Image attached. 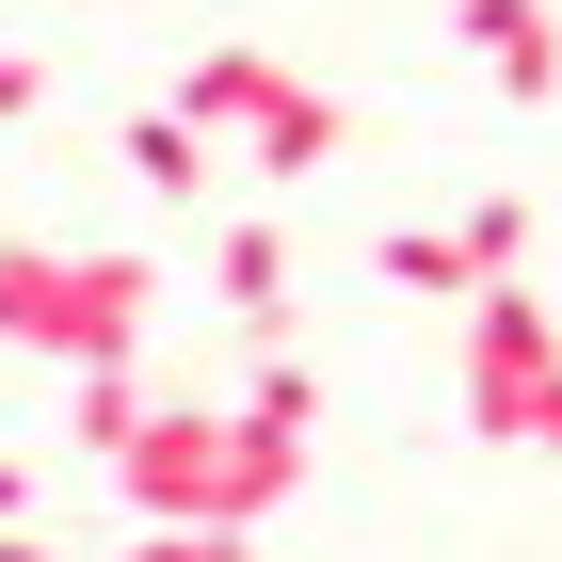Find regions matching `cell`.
<instances>
[{
    "label": "cell",
    "mask_w": 562,
    "mask_h": 562,
    "mask_svg": "<svg viewBox=\"0 0 562 562\" xmlns=\"http://www.w3.org/2000/svg\"><path fill=\"white\" fill-rule=\"evenodd\" d=\"M290 482H305V434L241 418V402H161V418L113 450V498H130L145 530H258Z\"/></svg>",
    "instance_id": "6da1fadb"
},
{
    "label": "cell",
    "mask_w": 562,
    "mask_h": 562,
    "mask_svg": "<svg viewBox=\"0 0 562 562\" xmlns=\"http://www.w3.org/2000/svg\"><path fill=\"white\" fill-rule=\"evenodd\" d=\"M145 305H161V273H145L130 241H0V338L48 353V370L145 353Z\"/></svg>",
    "instance_id": "7a4b0ae2"
},
{
    "label": "cell",
    "mask_w": 562,
    "mask_h": 562,
    "mask_svg": "<svg viewBox=\"0 0 562 562\" xmlns=\"http://www.w3.org/2000/svg\"><path fill=\"white\" fill-rule=\"evenodd\" d=\"M177 113L210 145H241L258 177H322L353 145V113L305 81V65H273V48H193V65H177Z\"/></svg>",
    "instance_id": "3957f363"
},
{
    "label": "cell",
    "mask_w": 562,
    "mask_h": 562,
    "mask_svg": "<svg viewBox=\"0 0 562 562\" xmlns=\"http://www.w3.org/2000/svg\"><path fill=\"white\" fill-rule=\"evenodd\" d=\"M562 386V322L530 290H482L467 305V434H498V450H530V418H547Z\"/></svg>",
    "instance_id": "277c9868"
},
{
    "label": "cell",
    "mask_w": 562,
    "mask_h": 562,
    "mask_svg": "<svg viewBox=\"0 0 562 562\" xmlns=\"http://www.w3.org/2000/svg\"><path fill=\"white\" fill-rule=\"evenodd\" d=\"M450 16H467L482 81L515 97V113H547V97H562V16H547V0H450Z\"/></svg>",
    "instance_id": "5b68a950"
},
{
    "label": "cell",
    "mask_w": 562,
    "mask_h": 562,
    "mask_svg": "<svg viewBox=\"0 0 562 562\" xmlns=\"http://www.w3.org/2000/svg\"><path fill=\"white\" fill-rule=\"evenodd\" d=\"M210 290H225V305H241V322L273 338V322H290V225H273V210L210 225Z\"/></svg>",
    "instance_id": "8992f818"
},
{
    "label": "cell",
    "mask_w": 562,
    "mask_h": 562,
    "mask_svg": "<svg viewBox=\"0 0 562 562\" xmlns=\"http://www.w3.org/2000/svg\"><path fill=\"white\" fill-rule=\"evenodd\" d=\"M386 290H418V305H482L498 273H482L467 225H386Z\"/></svg>",
    "instance_id": "52a82bcc"
},
{
    "label": "cell",
    "mask_w": 562,
    "mask_h": 562,
    "mask_svg": "<svg viewBox=\"0 0 562 562\" xmlns=\"http://www.w3.org/2000/svg\"><path fill=\"white\" fill-rule=\"evenodd\" d=\"M145 418H161V386H145V353H113V370H81V450H97V467H113V450H130Z\"/></svg>",
    "instance_id": "ba28073f"
},
{
    "label": "cell",
    "mask_w": 562,
    "mask_h": 562,
    "mask_svg": "<svg viewBox=\"0 0 562 562\" xmlns=\"http://www.w3.org/2000/svg\"><path fill=\"white\" fill-rule=\"evenodd\" d=\"M130 177H145V193H210V130H193L177 97H161V113H130Z\"/></svg>",
    "instance_id": "9c48e42d"
},
{
    "label": "cell",
    "mask_w": 562,
    "mask_h": 562,
    "mask_svg": "<svg viewBox=\"0 0 562 562\" xmlns=\"http://www.w3.org/2000/svg\"><path fill=\"white\" fill-rule=\"evenodd\" d=\"M241 418H273V434H305V418H322V370H305L290 338H258V370H241Z\"/></svg>",
    "instance_id": "30bf717a"
},
{
    "label": "cell",
    "mask_w": 562,
    "mask_h": 562,
    "mask_svg": "<svg viewBox=\"0 0 562 562\" xmlns=\"http://www.w3.org/2000/svg\"><path fill=\"white\" fill-rule=\"evenodd\" d=\"M467 241H482V273L515 290V258H530V210H515V193H482V210H467Z\"/></svg>",
    "instance_id": "8fae6325"
},
{
    "label": "cell",
    "mask_w": 562,
    "mask_h": 562,
    "mask_svg": "<svg viewBox=\"0 0 562 562\" xmlns=\"http://www.w3.org/2000/svg\"><path fill=\"white\" fill-rule=\"evenodd\" d=\"M130 562H258L241 530H130Z\"/></svg>",
    "instance_id": "7c38bea8"
},
{
    "label": "cell",
    "mask_w": 562,
    "mask_h": 562,
    "mask_svg": "<svg viewBox=\"0 0 562 562\" xmlns=\"http://www.w3.org/2000/svg\"><path fill=\"white\" fill-rule=\"evenodd\" d=\"M33 97H48V65H33V48H0V113H33Z\"/></svg>",
    "instance_id": "4fadbf2b"
},
{
    "label": "cell",
    "mask_w": 562,
    "mask_h": 562,
    "mask_svg": "<svg viewBox=\"0 0 562 562\" xmlns=\"http://www.w3.org/2000/svg\"><path fill=\"white\" fill-rule=\"evenodd\" d=\"M16 515H33V482H16V467H0V530H16Z\"/></svg>",
    "instance_id": "5bb4252c"
},
{
    "label": "cell",
    "mask_w": 562,
    "mask_h": 562,
    "mask_svg": "<svg viewBox=\"0 0 562 562\" xmlns=\"http://www.w3.org/2000/svg\"><path fill=\"white\" fill-rule=\"evenodd\" d=\"M0 562H48V547H33V515H16V530H0Z\"/></svg>",
    "instance_id": "9a60e30c"
},
{
    "label": "cell",
    "mask_w": 562,
    "mask_h": 562,
    "mask_svg": "<svg viewBox=\"0 0 562 562\" xmlns=\"http://www.w3.org/2000/svg\"><path fill=\"white\" fill-rule=\"evenodd\" d=\"M530 450H562V386H547V418H530Z\"/></svg>",
    "instance_id": "2e32d148"
}]
</instances>
